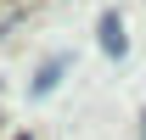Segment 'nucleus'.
Segmentation results:
<instances>
[{
	"label": "nucleus",
	"mask_w": 146,
	"mask_h": 140,
	"mask_svg": "<svg viewBox=\"0 0 146 140\" xmlns=\"http://www.w3.org/2000/svg\"><path fill=\"white\" fill-rule=\"evenodd\" d=\"M101 51H107V56H124V17H118V11L101 17Z\"/></svg>",
	"instance_id": "1"
},
{
	"label": "nucleus",
	"mask_w": 146,
	"mask_h": 140,
	"mask_svg": "<svg viewBox=\"0 0 146 140\" xmlns=\"http://www.w3.org/2000/svg\"><path fill=\"white\" fill-rule=\"evenodd\" d=\"M62 67H68V56H51V62L39 67V79H34V95H51L56 79H62Z\"/></svg>",
	"instance_id": "2"
},
{
	"label": "nucleus",
	"mask_w": 146,
	"mask_h": 140,
	"mask_svg": "<svg viewBox=\"0 0 146 140\" xmlns=\"http://www.w3.org/2000/svg\"><path fill=\"white\" fill-rule=\"evenodd\" d=\"M141 140H146V112H141Z\"/></svg>",
	"instance_id": "3"
}]
</instances>
